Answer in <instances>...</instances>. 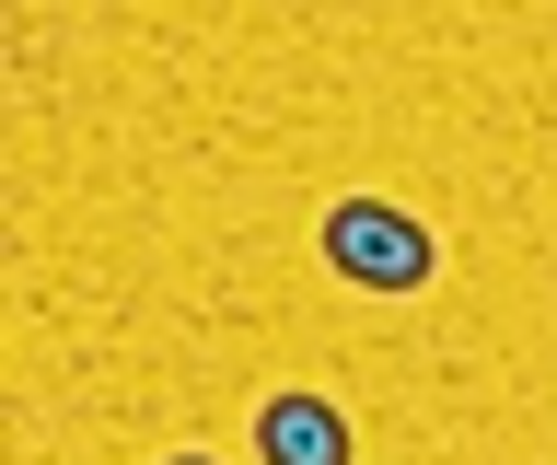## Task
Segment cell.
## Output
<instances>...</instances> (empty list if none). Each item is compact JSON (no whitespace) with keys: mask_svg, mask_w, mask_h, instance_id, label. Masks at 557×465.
Masks as SVG:
<instances>
[{"mask_svg":"<svg viewBox=\"0 0 557 465\" xmlns=\"http://www.w3.org/2000/svg\"><path fill=\"white\" fill-rule=\"evenodd\" d=\"M325 268L348 291H430L442 280V245H430V221L395 210V198H337L325 210Z\"/></svg>","mask_w":557,"mask_h":465,"instance_id":"obj_1","label":"cell"},{"mask_svg":"<svg viewBox=\"0 0 557 465\" xmlns=\"http://www.w3.org/2000/svg\"><path fill=\"white\" fill-rule=\"evenodd\" d=\"M256 454L268 465H360L348 454V419L325 395H268V407H256Z\"/></svg>","mask_w":557,"mask_h":465,"instance_id":"obj_2","label":"cell"},{"mask_svg":"<svg viewBox=\"0 0 557 465\" xmlns=\"http://www.w3.org/2000/svg\"><path fill=\"white\" fill-rule=\"evenodd\" d=\"M163 465H209V454H163Z\"/></svg>","mask_w":557,"mask_h":465,"instance_id":"obj_3","label":"cell"}]
</instances>
